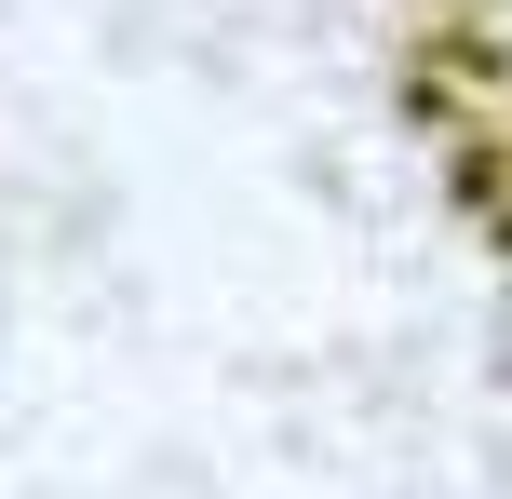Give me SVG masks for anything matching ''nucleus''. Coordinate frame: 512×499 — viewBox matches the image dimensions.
<instances>
[{"label": "nucleus", "mask_w": 512, "mask_h": 499, "mask_svg": "<svg viewBox=\"0 0 512 499\" xmlns=\"http://www.w3.org/2000/svg\"><path fill=\"white\" fill-rule=\"evenodd\" d=\"M499 81H512V14H499Z\"/></svg>", "instance_id": "obj_1"}]
</instances>
